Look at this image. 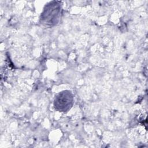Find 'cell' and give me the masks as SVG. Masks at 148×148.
<instances>
[{
  "mask_svg": "<svg viewBox=\"0 0 148 148\" xmlns=\"http://www.w3.org/2000/svg\"><path fill=\"white\" fill-rule=\"evenodd\" d=\"M61 14V2L59 1L50 2L43 9L40 18V23L45 26H54L58 23Z\"/></svg>",
  "mask_w": 148,
  "mask_h": 148,
  "instance_id": "1",
  "label": "cell"
},
{
  "mask_svg": "<svg viewBox=\"0 0 148 148\" xmlns=\"http://www.w3.org/2000/svg\"><path fill=\"white\" fill-rule=\"evenodd\" d=\"M73 96L71 91L65 90L58 93L55 97L54 106L60 112H66L72 107Z\"/></svg>",
  "mask_w": 148,
  "mask_h": 148,
  "instance_id": "2",
  "label": "cell"
}]
</instances>
